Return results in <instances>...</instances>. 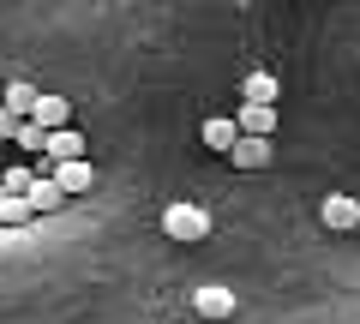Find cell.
<instances>
[{
  "instance_id": "cell-10",
  "label": "cell",
  "mask_w": 360,
  "mask_h": 324,
  "mask_svg": "<svg viewBox=\"0 0 360 324\" xmlns=\"http://www.w3.org/2000/svg\"><path fill=\"white\" fill-rule=\"evenodd\" d=\"M234 132H240V127H234V115H210L205 120V127H198V138H205V150H229V144H234Z\"/></svg>"
},
{
  "instance_id": "cell-13",
  "label": "cell",
  "mask_w": 360,
  "mask_h": 324,
  "mask_svg": "<svg viewBox=\"0 0 360 324\" xmlns=\"http://www.w3.org/2000/svg\"><path fill=\"white\" fill-rule=\"evenodd\" d=\"M240 91H246V103H276V78L270 72H246Z\"/></svg>"
},
{
  "instance_id": "cell-16",
  "label": "cell",
  "mask_w": 360,
  "mask_h": 324,
  "mask_svg": "<svg viewBox=\"0 0 360 324\" xmlns=\"http://www.w3.org/2000/svg\"><path fill=\"white\" fill-rule=\"evenodd\" d=\"M18 120H25L18 108H6V103H0V138H13V132H18Z\"/></svg>"
},
{
  "instance_id": "cell-4",
  "label": "cell",
  "mask_w": 360,
  "mask_h": 324,
  "mask_svg": "<svg viewBox=\"0 0 360 324\" xmlns=\"http://www.w3.org/2000/svg\"><path fill=\"white\" fill-rule=\"evenodd\" d=\"M319 216H324V228H330V234H354L360 228V198L354 193H330L319 205Z\"/></svg>"
},
{
  "instance_id": "cell-15",
  "label": "cell",
  "mask_w": 360,
  "mask_h": 324,
  "mask_svg": "<svg viewBox=\"0 0 360 324\" xmlns=\"http://www.w3.org/2000/svg\"><path fill=\"white\" fill-rule=\"evenodd\" d=\"M30 181H37V169H25V162H18V169H6V174H0V186H6V193H25Z\"/></svg>"
},
{
  "instance_id": "cell-8",
  "label": "cell",
  "mask_w": 360,
  "mask_h": 324,
  "mask_svg": "<svg viewBox=\"0 0 360 324\" xmlns=\"http://www.w3.org/2000/svg\"><path fill=\"white\" fill-rule=\"evenodd\" d=\"M193 306H198V318H229V312H234V294H229V288H217V283H205V288L193 294Z\"/></svg>"
},
{
  "instance_id": "cell-11",
  "label": "cell",
  "mask_w": 360,
  "mask_h": 324,
  "mask_svg": "<svg viewBox=\"0 0 360 324\" xmlns=\"http://www.w3.org/2000/svg\"><path fill=\"white\" fill-rule=\"evenodd\" d=\"M30 216H37V210H30V198H25V193H6V186H0V228H25Z\"/></svg>"
},
{
  "instance_id": "cell-12",
  "label": "cell",
  "mask_w": 360,
  "mask_h": 324,
  "mask_svg": "<svg viewBox=\"0 0 360 324\" xmlns=\"http://www.w3.org/2000/svg\"><path fill=\"white\" fill-rule=\"evenodd\" d=\"M42 138H49V127H37V120H18V132H13V144H18V150H30V156H42Z\"/></svg>"
},
{
  "instance_id": "cell-1",
  "label": "cell",
  "mask_w": 360,
  "mask_h": 324,
  "mask_svg": "<svg viewBox=\"0 0 360 324\" xmlns=\"http://www.w3.org/2000/svg\"><path fill=\"white\" fill-rule=\"evenodd\" d=\"M162 234L168 240H210V210L205 205H162Z\"/></svg>"
},
{
  "instance_id": "cell-9",
  "label": "cell",
  "mask_w": 360,
  "mask_h": 324,
  "mask_svg": "<svg viewBox=\"0 0 360 324\" xmlns=\"http://www.w3.org/2000/svg\"><path fill=\"white\" fill-rule=\"evenodd\" d=\"M234 127L240 132H264L270 138V132H276V108L270 103H246V108H234Z\"/></svg>"
},
{
  "instance_id": "cell-3",
  "label": "cell",
  "mask_w": 360,
  "mask_h": 324,
  "mask_svg": "<svg viewBox=\"0 0 360 324\" xmlns=\"http://www.w3.org/2000/svg\"><path fill=\"white\" fill-rule=\"evenodd\" d=\"M222 156H229L234 169H246V174H252V169H270V138H264V132H234V144H229Z\"/></svg>"
},
{
  "instance_id": "cell-14",
  "label": "cell",
  "mask_w": 360,
  "mask_h": 324,
  "mask_svg": "<svg viewBox=\"0 0 360 324\" xmlns=\"http://www.w3.org/2000/svg\"><path fill=\"white\" fill-rule=\"evenodd\" d=\"M0 103H6V108H18V115H30V103H37V84H25V78H13Z\"/></svg>"
},
{
  "instance_id": "cell-7",
  "label": "cell",
  "mask_w": 360,
  "mask_h": 324,
  "mask_svg": "<svg viewBox=\"0 0 360 324\" xmlns=\"http://www.w3.org/2000/svg\"><path fill=\"white\" fill-rule=\"evenodd\" d=\"M30 120H37V127H66V120H72V103H66V96L37 91V103H30Z\"/></svg>"
},
{
  "instance_id": "cell-6",
  "label": "cell",
  "mask_w": 360,
  "mask_h": 324,
  "mask_svg": "<svg viewBox=\"0 0 360 324\" xmlns=\"http://www.w3.org/2000/svg\"><path fill=\"white\" fill-rule=\"evenodd\" d=\"M25 198H30V210H37V216H54V210H66V193L49 181V174H37V181L25 186Z\"/></svg>"
},
{
  "instance_id": "cell-5",
  "label": "cell",
  "mask_w": 360,
  "mask_h": 324,
  "mask_svg": "<svg viewBox=\"0 0 360 324\" xmlns=\"http://www.w3.org/2000/svg\"><path fill=\"white\" fill-rule=\"evenodd\" d=\"M42 156H49V162H60V156H84V132H72V120H66V127H49Z\"/></svg>"
},
{
  "instance_id": "cell-2",
  "label": "cell",
  "mask_w": 360,
  "mask_h": 324,
  "mask_svg": "<svg viewBox=\"0 0 360 324\" xmlns=\"http://www.w3.org/2000/svg\"><path fill=\"white\" fill-rule=\"evenodd\" d=\"M49 181L60 186L66 198H78V193H90V186H96V169H90L84 156H60V162H49Z\"/></svg>"
}]
</instances>
